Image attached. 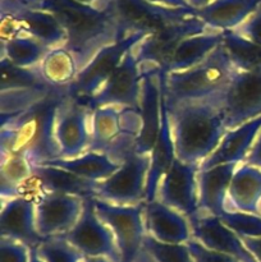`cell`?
I'll return each mask as SVG.
<instances>
[{"label":"cell","instance_id":"obj_24","mask_svg":"<svg viewBox=\"0 0 261 262\" xmlns=\"http://www.w3.org/2000/svg\"><path fill=\"white\" fill-rule=\"evenodd\" d=\"M261 170L241 164L235 170L228 189L227 210L260 215Z\"/></svg>","mask_w":261,"mask_h":262},{"label":"cell","instance_id":"obj_29","mask_svg":"<svg viewBox=\"0 0 261 262\" xmlns=\"http://www.w3.org/2000/svg\"><path fill=\"white\" fill-rule=\"evenodd\" d=\"M2 66V92L9 91H55L41 73L40 66L32 68H22L10 63L8 59L0 58Z\"/></svg>","mask_w":261,"mask_h":262},{"label":"cell","instance_id":"obj_9","mask_svg":"<svg viewBox=\"0 0 261 262\" xmlns=\"http://www.w3.org/2000/svg\"><path fill=\"white\" fill-rule=\"evenodd\" d=\"M150 169V154H130L114 174L97 182L95 197L119 206H135L146 202V182Z\"/></svg>","mask_w":261,"mask_h":262},{"label":"cell","instance_id":"obj_3","mask_svg":"<svg viewBox=\"0 0 261 262\" xmlns=\"http://www.w3.org/2000/svg\"><path fill=\"white\" fill-rule=\"evenodd\" d=\"M220 94L168 107L176 156L183 163L200 165L214 152L228 132Z\"/></svg>","mask_w":261,"mask_h":262},{"label":"cell","instance_id":"obj_42","mask_svg":"<svg viewBox=\"0 0 261 262\" xmlns=\"http://www.w3.org/2000/svg\"><path fill=\"white\" fill-rule=\"evenodd\" d=\"M146 3L153 5H158V7H164V8H171V9H193L188 5L187 0H145Z\"/></svg>","mask_w":261,"mask_h":262},{"label":"cell","instance_id":"obj_30","mask_svg":"<svg viewBox=\"0 0 261 262\" xmlns=\"http://www.w3.org/2000/svg\"><path fill=\"white\" fill-rule=\"evenodd\" d=\"M40 69L51 86L61 90L68 89L79 72L76 59L64 46L51 49L41 61Z\"/></svg>","mask_w":261,"mask_h":262},{"label":"cell","instance_id":"obj_40","mask_svg":"<svg viewBox=\"0 0 261 262\" xmlns=\"http://www.w3.org/2000/svg\"><path fill=\"white\" fill-rule=\"evenodd\" d=\"M243 164L255 166V168L260 169L261 170V130L257 135V137H256L251 150L248 151L247 156H246V160Z\"/></svg>","mask_w":261,"mask_h":262},{"label":"cell","instance_id":"obj_16","mask_svg":"<svg viewBox=\"0 0 261 262\" xmlns=\"http://www.w3.org/2000/svg\"><path fill=\"white\" fill-rule=\"evenodd\" d=\"M163 84L160 72L142 73L140 117L141 130L136 141V152L148 155L153 151L161 128Z\"/></svg>","mask_w":261,"mask_h":262},{"label":"cell","instance_id":"obj_43","mask_svg":"<svg viewBox=\"0 0 261 262\" xmlns=\"http://www.w3.org/2000/svg\"><path fill=\"white\" fill-rule=\"evenodd\" d=\"M77 3H81L84 5H94V7H101V5L110 4L114 0H74Z\"/></svg>","mask_w":261,"mask_h":262},{"label":"cell","instance_id":"obj_2","mask_svg":"<svg viewBox=\"0 0 261 262\" xmlns=\"http://www.w3.org/2000/svg\"><path fill=\"white\" fill-rule=\"evenodd\" d=\"M66 90L17 114L2 115V156H18L31 165L60 158L55 138L56 110Z\"/></svg>","mask_w":261,"mask_h":262},{"label":"cell","instance_id":"obj_7","mask_svg":"<svg viewBox=\"0 0 261 262\" xmlns=\"http://www.w3.org/2000/svg\"><path fill=\"white\" fill-rule=\"evenodd\" d=\"M207 30L210 28L194 13L193 15H189L184 19L153 31L135 49L142 73L166 72L177 46L184 38L199 35Z\"/></svg>","mask_w":261,"mask_h":262},{"label":"cell","instance_id":"obj_20","mask_svg":"<svg viewBox=\"0 0 261 262\" xmlns=\"http://www.w3.org/2000/svg\"><path fill=\"white\" fill-rule=\"evenodd\" d=\"M241 164H223L210 169H200L199 212L219 217L227 210L228 189L235 170Z\"/></svg>","mask_w":261,"mask_h":262},{"label":"cell","instance_id":"obj_22","mask_svg":"<svg viewBox=\"0 0 261 262\" xmlns=\"http://www.w3.org/2000/svg\"><path fill=\"white\" fill-rule=\"evenodd\" d=\"M14 18L19 35H27L49 49L66 45L67 33L58 18L44 9H26L17 13H0Z\"/></svg>","mask_w":261,"mask_h":262},{"label":"cell","instance_id":"obj_11","mask_svg":"<svg viewBox=\"0 0 261 262\" xmlns=\"http://www.w3.org/2000/svg\"><path fill=\"white\" fill-rule=\"evenodd\" d=\"M135 49L124 56L122 64L113 73L109 81L94 96L83 102L90 110L101 106L132 107L140 110L142 71Z\"/></svg>","mask_w":261,"mask_h":262},{"label":"cell","instance_id":"obj_28","mask_svg":"<svg viewBox=\"0 0 261 262\" xmlns=\"http://www.w3.org/2000/svg\"><path fill=\"white\" fill-rule=\"evenodd\" d=\"M41 165L63 169V170L69 171V173L82 179H86V181L101 182L114 174L119 169L120 164H118L117 161L110 159L105 154L87 151L78 158L54 159V160L46 161Z\"/></svg>","mask_w":261,"mask_h":262},{"label":"cell","instance_id":"obj_26","mask_svg":"<svg viewBox=\"0 0 261 262\" xmlns=\"http://www.w3.org/2000/svg\"><path fill=\"white\" fill-rule=\"evenodd\" d=\"M261 0H214L201 9H196V15L211 30L233 31L242 25Z\"/></svg>","mask_w":261,"mask_h":262},{"label":"cell","instance_id":"obj_36","mask_svg":"<svg viewBox=\"0 0 261 262\" xmlns=\"http://www.w3.org/2000/svg\"><path fill=\"white\" fill-rule=\"evenodd\" d=\"M31 248L17 241L0 239V262H30Z\"/></svg>","mask_w":261,"mask_h":262},{"label":"cell","instance_id":"obj_46","mask_svg":"<svg viewBox=\"0 0 261 262\" xmlns=\"http://www.w3.org/2000/svg\"><path fill=\"white\" fill-rule=\"evenodd\" d=\"M83 262H113L106 257H84Z\"/></svg>","mask_w":261,"mask_h":262},{"label":"cell","instance_id":"obj_38","mask_svg":"<svg viewBox=\"0 0 261 262\" xmlns=\"http://www.w3.org/2000/svg\"><path fill=\"white\" fill-rule=\"evenodd\" d=\"M187 245H188L189 251L193 256L194 262H241L237 258L232 257V256L224 255V253L216 252V251H211L209 248L204 247L201 243L197 242L193 238Z\"/></svg>","mask_w":261,"mask_h":262},{"label":"cell","instance_id":"obj_6","mask_svg":"<svg viewBox=\"0 0 261 262\" xmlns=\"http://www.w3.org/2000/svg\"><path fill=\"white\" fill-rule=\"evenodd\" d=\"M150 31L137 30L122 33L118 40L104 46L77 74L73 83L66 90L67 95L79 102H86L94 96L122 64L124 56L135 49Z\"/></svg>","mask_w":261,"mask_h":262},{"label":"cell","instance_id":"obj_18","mask_svg":"<svg viewBox=\"0 0 261 262\" xmlns=\"http://www.w3.org/2000/svg\"><path fill=\"white\" fill-rule=\"evenodd\" d=\"M192 238L211 251L232 256L241 262H257L248 252L242 239L225 227L219 217L199 212L189 219Z\"/></svg>","mask_w":261,"mask_h":262},{"label":"cell","instance_id":"obj_39","mask_svg":"<svg viewBox=\"0 0 261 262\" xmlns=\"http://www.w3.org/2000/svg\"><path fill=\"white\" fill-rule=\"evenodd\" d=\"M45 0H0V13H17L26 9H41Z\"/></svg>","mask_w":261,"mask_h":262},{"label":"cell","instance_id":"obj_13","mask_svg":"<svg viewBox=\"0 0 261 262\" xmlns=\"http://www.w3.org/2000/svg\"><path fill=\"white\" fill-rule=\"evenodd\" d=\"M63 238L86 257H106L113 262H122L114 235L97 216L92 197L84 199L81 217Z\"/></svg>","mask_w":261,"mask_h":262},{"label":"cell","instance_id":"obj_14","mask_svg":"<svg viewBox=\"0 0 261 262\" xmlns=\"http://www.w3.org/2000/svg\"><path fill=\"white\" fill-rule=\"evenodd\" d=\"M199 164L183 163L174 159L160 181L156 200L191 219L199 214Z\"/></svg>","mask_w":261,"mask_h":262},{"label":"cell","instance_id":"obj_21","mask_svg":"<svg viewBox=\"0 0 261 262\" xmlns=\"http://www.w3.org/2000/svg\"><path fill=\"white\" fill-rule=\"evenodd\" d=\"M260 130L261 117L228 130L214 152L200 164V169H210L223 164H243Z\"/></svg>","mask_w":261,"mask_h":262},{"label":"cell","instance_id":"obj_32","mask_svg":"<svg viewBox=\"0 0 261 262\" xmlns=\"http://www.w3.org/2000/svg\"><path fill=\"white\" fill-rule=\"evenodd\" d=\"M223 45L233 66L241 72H261V46L234 31H223Z\"/></svg>","mask_w":261,"mask_h":262},{"label":"cell","instance_id":"obj_47","mask_svg":"<svg viewBox=\"0 0 261 262\" xmlns=\"http://www.w3.org/2000/svg\"><path fill=\"white\" fill-rule=\"evenodd\" d=\"M260 215H261V205H260Z\"/></svg>","mask_w":261,"mask_h":262},{"label":"cell","instance_id":"obj_19","mask_svg":"<svg viewBox=\"0 0 261 262\" xmlns=\"http://www.w3.org/2000/svg\"><path fill=\"white\" fill-rule=\"evenodd\" d=\"M143 220L146 233L159 242L186 245L192 239V227L188 217L159 200L145 202Z\"/></svg>","mask_w":261,"mask_h":262},{"label":"cell","instance_id":"obj_27","mask_svg":"<svg viewBox=\"0 0 261 262\" xmlns=\"http://www.w3.org/2000/svg\"><path fill=\"white\" fill-rule=\"evenodd\" d=\"M223 43V31L207 30L199 35L184 38L174 51L166 72H182L204 61Z\"/></svg>","mask_w":261,"mask_h":262},{"label":"cell","instance_id":"obj_10","mask_svg":"<svg viewBox=\"0 0 261 262\" xmlns=\"http://www.w3.org/2000/svg\"><path fill=\"white\" fill-rule=\"evenodd\" d=\"M220 106L227 130L261 117V72L238 71L220 94Z\"/></svg>","mask_w":261,"mask_h":262},{"label":"cell","instance_id":"obj_35","mask_svg":"<svg viewBox=\"0 0 261 262\" xmlns=\"http://www.w3.org/2000/svg\"><path fill=\"white\" fill-rule=\"evenodd\" d=\"M220 222L241 238L261 237V215L225 210Z\"/></svg>","mask_w":261,"mask_h":262},{"label":"cell","instance_id":"obj_15","mask_svg":"<svg viewBox=\"0 0 261 262\" xmlns=\"http://www.w3.org/2000/svg\"><path fill=\"white\" fill-rule=\"evenodd\" d=\"M84 199L64 193H42L36 200V227L44 239L64 237L77 224Z\"/></svg>","mask_w":261,"mask_h":262},{"label":"cell","instance_id":"obj_45","mask_svg":"<svg viewBox=\"0 0 261 262\" xmlns=\"http://www.w3.org/2000/svg\"><path fill=\"white\" fill-rule=\"evenodd\" d=\"M30 262H44L42 258L38 256L37 251H36V248H32L31 250V257H30Z\"/></svg>","mask_w":261,"mask_h":262},{"label":"cell","instance_id":"obj_1","mask_svg":"<svg viewBox=\"0 0 261 262\" xmlns=\"http://www.w3.org/2000/svg\"><path fill=\"white\" fill-rule=\"evenodd\" d=\"M41 9L53 13L63 26L67 33L64 48L74 56L79 71L100 49L122 36L117 0L101 7L74 0H45Z\"/></svg>","mask_w":261,"mask_h":262},{"label":"cell","instance_id":"obj_23","mask_svg":"<svg viewBox=\"0 0 261 262\" xmlns=\"http://www.w3.org/2000/svg\"><path fill=\"white\" fill-rule=\"evenodd\" d=\"M176 158L177 156L176 148H174L173 135H171L170 119H169L168 107H166L163 91L161 128L153 151L150 152V169H148L147 182H146V202H151L156 200L159 183L166 174V171L169 170Z\"/></svg>","mask_w":261,"mask_h":262},{"label":"cell","instance_id":"obj_12","mask_svg":"<svg viewBox=\"0 0 261 262\" xmlns=\"http://www.w3.org/2000/svg\"><path fill=\"white\" fill-rule=\"evenodd\" d=\"M59 159H74L87 152L91 142V110L66 92L55 118Z\"/></svg>","mask_w":261,"mask_h":262},{"label":"cell","instance_id":"obj_41","mask_svg":"<svg viewBox=\"0 0 261 262\" xmlns=\"http://www.w3.org/2000/svg\"><path fill=\"white\" fill-rule=\"evenodd\" d=\"M241 239H242L243 245L246 246L248 252L253 256V258L257 262H261V237L241 238Z\"/></svg>","mask_w":261,"mask_h":262},{"label":"cell","instance_id":"obj_33","mask_svg":"<svg viewBox=\"0 0 261 262\" xmlns=\"http://www.w3.org/2000/svg\"><path fill=\"white\" fill-rule=\"evenodd\" d=\"M143 250L154 262H194L188 245H169L159 242L151 235L146 234L143 239Z\"/></svg>","mask_w":261,"mask_h":262},{"label":"cell","instance_id":"obj_37","mask_svg":"<svg viewBox=\"0 0 261 262\" xmlns=\"http://www.w3.org/2000/svg\"><path fill=\"white\" fill-rule=\"evenodd\" d=\"M233 31L246 40L261 46V4L242 25Z\"/></svg>","mask_w":261,"mask_h":262},{"label":"cell","instance_id":"obj_4","mask_svg":"<svg viewBox=\"0 0 261 262\" xmlns=\"http://www.w3.org/2000/svg\"><path fill=\"white\" fill-rule=\"evenodd\" d=\"M237 72L223 43L193 68L182 72L160 71L166 107L219 95Z\"/></svg>","mask_w":261,"mask_h":262},{"label":"cell","instance_id":"obj_25","mask_svg":"<svg viewBox=\"0 0 261 262\" xmlns=\"http://www.w3.org/2000/svg\"><path fill=\"white\" fill-rule=\"evenodd\" d=\"M31 177L41 193H64L81 199L95 197L97 182L86 181L55 166L32 165Z\"/></svg>","mask_w":261,"mask_h":262},{"label":"cell","instance_id":"obj_17","mask_svg":"<svg viewBox=\"0 0 261 262\" xmlns=\"http://www.w3.org/2000/svg\"><path fill=\"white\" fill-rule=\"evenodd\" d=\"M0 237L17 241L32 248L44 242L36 227V201L25 196L3 200Z\"/></svg>","mask_w":261,"mask_h":262},{"label":"cell","instance_id":"obj_44","mask_svg":"<svg viewBox=\"0 0 261 262\" xmlns=\"http://www.w3.org/2000/svg\"><path fill=\"white\" fill-rule=\"evenodd\" d=\"M214 0H187V3H188V5L191 8H193L194 10L196 9H201V8L206 7L207 4H210V3H212Z\"/></svg>","mask_w":261,"mask_h":262},{"label":"cell","instance_id":"obj_34","mask_svg":"<svg viewBox=\"0 0 261 262\" xmlns=\"http://www.w3.org/2000/svg\"><path fill=\"white\" fill-rule=\"evenodd\" d=\"M36 251L44 262H83L86 257L63 237L48 238Z\"/></svg>","mask_w":261,"mask_h":262},{"label":"cell","instance_id":"obj_5","mask_svg":"<svg viewBox=\"0 0 261 262\" xmlns=\"http://www.w3.org/2000/svg\"><path fill=\"white\" fill-rule=\"evenodd\" d=\"M141 130L140 110L132 107L101 106L91 110V152L105 154L122 164L136 151Z\"/></svg>","mask_w":261,"mask_h":262},{"label":"cell","instance_id":"obj_31","mask_svg":"<svg viewBox=\"0 0 261 262\" xmlns=\"http://www.w3.org/2000/svg\"><path fill=\"white\" fill-rule=\"evenodd\" d=\"M0 58L8 59L10 63L22 68L40 66L46 54L51 50L27 35H19L10 40L0 41Z\"/></svg>","mask_w":261,"mask_h":262},{"label":"cell","instance_id":"obj_8","mask_svg":"<svg viewBox=\"0 0 261 262\" xmlns=\"http://www.w3.org/2000/svg\"><path fill=\"white\" fill-rule=\"evenodd\" d=\"M100 219L112 230L120 252L122 262H136L143 252L146 237L143 207L145 202L135 206H119L92 197Z\"/></svg>","mask_w":261,"mask_h":262}]
</instances>
